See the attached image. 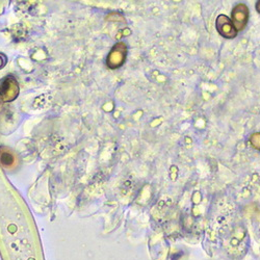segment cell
Wrapping results in <instances>:
<instances>
[{
	"mask_svg": "<svg viewBox=\"0 0 260 260\" xmlns=\"http://www.w3.org/2000/svg\"><path fill=\"white\" fill-rule=\"evenodd\" d=\"M250 16L249 8L245 4H238L234 7L231 13V21L236 31H243L248 24Z\"/></svg>",
	"mask_w": 260,
	"mask_h": 260,
	"instance_id": "cell-1",
	"label": "cell"
},
{
	"mask_svg": "<svg viewBox=\"0 0 260 260\" xmlns=\"http://www.w3.org/2000/svg\"><path fill=\"white\" fill-rule=\"evenodd\" d=\"M126 55H127V46L125 43L120 42L118 44H116L111 53L108 54L107 57V66L111 69H117L123 66V63L126 60Z\"/></svg>",
	"mask_w": 260,
	"mask_h": 260,
	"instance_id": "cell-2",
	"label": "cell"
},
{
	"mask_svg": "<svg viewBox=\"0 0 260 260\" xmlns=\"http://www.w3.org/2000/svg\"><path fill=\"white\" fill-rule=\"evenodd\" d=\"M215 28L218 30V32L225 39H233L237 36V31L232 23L231 19L224 14H221L218 18H216Z\"/></svg>",
	"mask_w": 260,
	"mask_h": 260,
	"instance_id": "cell-3",
	"label": "cell"
},
{
	"mask_svg": "<svg viewBox=\"0 0 260 260\" xmlns=\"http://www.w3.org/2000/svg\"><path fill=\"white\" fill-rule=\"evenodd\" d=\"M250 144L254 149L260 151V133H255L250 137Z\"/></svg>",
	"mask_w": 260,
	"mask_h": 260,
	"instance_id": "cell-4",
	"label": "cell"
},
{
	"mask_svg": "<svg viewBox=\"0 0 260 260\" xmlns=\"http://www.w3.org/2000/svg\"><path fill=\"white\" fill-rule=\"evenodd\" d=\"M256 10H257V12L260 14V2H258V3L256 4Z\"/></svg>",
	"mask_w": 260,
	"mask_h": 260,
	"instance_id": "cell-5",
	"label": "cell"
}]
</instances>
